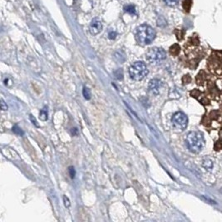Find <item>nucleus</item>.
Segmentation results:
<instances>
[{"instance_id": "f257e3e1", "label": "nucleus", "mask_w": 222, "mask_h": 222, "mask_svg": "<svg viewBox=\"0 0 222 222\" xmlns=\"http://www.w3.org/2000/svg\"><path fill=\"white\" fill-rule=\"evenodd\" d=\"M185 144L190 152L199 153L205 146V139L199 131H191L185 137Z\"/></svg>"}, {"instance_id": "f03ea898", "label": "nucleus", "mask_w": 222, "mask_h": 222, "mask_svg": "<svg viewBox=\"0 0 222 222\" xmlns=\"http://www.w3.org/2000/svg\"><path fill=\"white\" fill-rule=\"evenodd\" d=\"M156 31L147 24H141L137 28L136 39L141 45L151 44L155 39Z\"/></svg>"}, {"instance_id": "7ed1b4c3", "label": "nucleus", "mask_w": 222, "mask_h": 222, "mask_svg": "<svg viewBox=\"0 0 222 222\" xmlns=\"http://www.w3.org/2000/svg\"><path fill=\"white\" fill-rule=\"evenodd\" d=\"M129 74L135 81H141L148 74V69L146 65L141 61L136 62L129 68Z\"/></svg>"}, {"instance_id": "20e7f679", "label": "nucleus", "mask_w": 222, "mask_h": 222, "mask_svg": "<svg viewBox=\"0 0 222 222\" xmlns=\"http://www.w3.org/2000/svg\"><path fill=\"white\" fill-rule=\"evenodd\" d=\"M146 57L151 64H158L166 58V53L162 47H152L148 50Z\"/></svg>"}, {"instance_id": "39448f33", "label": "nucleus", "mask_w": 222, "mask_h": 222, "mask_svg": "<svg viewBox=\"0 0 222 222\" xmlns=\"http://www.w3.org/2000/svg\"><path fill=\"white\" fill-rule=\"evenodd\" d=\"M172 121L173 127L178 131H184L188 125V118L182 111H178L173 115Z\"/></svg>"}, {"instance_id": "423d86ee", "label": "nucleus", "mask_w": 222, "mask_h": 222, "mask_svg": "<svg viewBox=\"0 0 222 222\" xmlns=\"http://www.w3.org/2000/svg\"><path fill=\"white\" fill-rule=\"evenodd\" d=\"M162 87H163V83L161 80L159 79H152L150 82H149V85H148V90L149 92L153 95H158L160 92H161V90H162Z\"/></svg>"}, {"instance_id": "0eeeda50", "label": "nucleus", "mask_w": 222, "mask_h": 222, "mask_svg": "<svg viewBox=\"0 0 222 222\" xmlns=\"http://www.w3.org/2000/svg\"><path fill=\"white\" fill-rule=\"evenodd\" d=\"M101 30H102V24L101 21L98 18H93L89 26V31L92 35H98L101 33Z\"/></svg>"}, {"instance_id": "6e6552de", "label": "nucleus", "mask_w": 222, "mask_h": 222, "mask_svg": "<svg viewBox=\"0 0 222 222\" xmlns=\"http://www.w3.org/2000/svg\"><path fill=\"white\" fill-rule=\"evenodd\" d=\"M202 166L206 171H211L213 167V162L211 159L205 158L202 161Z\"/></svg>"}, {"instance_id": "1a4fd4ad", "label": "nucleus", "mask_w": 222, "mask_h": 222, "mask_svg": "<svg viewBox=\"0 0 222 222\" xmlns=\"http://www.w3.org/2000/svg\"><path fill=\"white\" fill-rule=\"evenodd\" d=\"M124 10L126 13L131 14V15H135L137 14V10H136V8L134 5H131V4H128L126 5L124 7Z\"/></svg>"}, {"instance_id": "9d476101", "label": "nucleus", "mask_w": 222, "mask_h": 222, "mask_svg": "<svg viewBox=\"0 0 222 222\" xmlns=\"http://www.w3.org/2000/svg\"><path fill=\"white\" fill-rule=\"evenodd\" d=\"M181 51V47L178 44H174L172 47H170V53L173 55V56H177Z\"/></svg>"}, {"instance_id": "9b49d317", "label": "nucleus", "mask_w": 222, "mask_h": 222, "mask_svg": "<svg viewBox=\"0 0 222 222\" xmlns=\"http://www.w3.org/2000/svg\"><path fill=\"white\" fill-rule=\"evenodd\" d=\"M48 112H47V108H43L40 111V114H39V117L42 121H46L48 118Z\"/></svg>"}, {"instance_id": "f8f14e48", "label": "nucleus", "mask_w": 222, "mask_h": 222, "mask_svg": "<svg viewBox=\"0 0 222 222\" xmlns=\"http://www.w3.org/2000/svg\"><path fill=\"white\" fill-rule=\"evenodd\" d=\"M180 0H163L164 4L169 7H175L178 4Z\"/></svg>"}, {"instance_id": "ddd939ff", "label": "nucleus", "mask_w": 222, "mask_h": 222, "mask_svg": "<svg viewBox=\"0 0 222 222\" xmlns=\"http://www.w3.org/2000/svg\"><path fill=\"white\" fill-rule=\"evenodd\" d=\"M82 93H83V96H84L85 99H87V100H90V99H91V91H90L89 88L85 87V88H83Z\"/></svg>"}, {"instance_id": "4468645a", "label": "nucleus", "mask_w": 222, "mask_h": 222, "mask_svg": "<svg viewBox=\"0 0 222 222\" xmlns=\"http://www.w3.org/2000/svg\"><path fill=\"white\" fill-rule=\"evenodd\" d=\"M114 75L115 78L118 79V80H121L123 78V72H122V70L121 69H117V71L114 72Z\"/></svg>"}, {"instance_id": "2eb2a0df", "label": "nucleus", "mask_w": 222, "mask_h": 222, "mask_svg": "<svg viewBox=\"0 0 222 222\" xmlns=\"http://www.w3.org/2000/svg\"><path fill=\"white\" fill-rule=\"evenodd\" d=\"M13 131L14 133H16L17 135H19V136H23L24 135V131L21 129L20 127H18V126H14L13 127Z\"/></svg>"}, {"instance_id": "dca6fc26", "label": "nucleus", "mask_w": 222, "mask_h": 222, "mask_svg": "<svg viewBox=\"0 0 222 222\" xmlns=\"http://www.w3.org/2000/svg\"><path fill=\"white\" fill-rule=\"evenodd\" d=\"M191 81V78L190 77V75H185L183 78H182V82L184 84H187V83H190Z\"/></svg>"}, {"instance_id": "f3484780", "label": "nucleus", "mask_w": 222, "mask_h": 222, "mask_svg": "<svg viewBox=\"0 0 222 222\" xmlns=\"http://www.w3.org/2000/svg\"><path fill=\"white\" fill-rule=\"evenodd\" d=\"M190 6H191V0H185L183 3V7L185 8V10L189 11Z\"/></svg>"}, {"instance_id": "a211bd4d", "label": "nucleus", "mask_w": 222, "mask_h": 222, "mask_svg": "<svg viewBox=\"0 0 222 222\" xmlns=\"http://www.w3.org/2000/svg\"><path fill=\"white\" fill-rule=\"evenodd\" d=\"M220 149H222V142L220 141H216L215 146H214V150H215V151H219V150H220Z\"/></svg>"}, {"instance_id": "6ab92c4d", "label": "nucleus", "mask_w": 222, "mask_h": 222, "mask_svg": "<svg viewBox=\"0 0 222 222\" xmlns=\"http://www.w3.org/2000/svg\"><path fill=\"white\" fill-rule=\"evenodd\" d=\"M68 172H69V174H70L71 175V177L72 178H74V176H75V170H74V167H72V166H70L69 167V169H68Z\"/></svg>"}, {"instance_id": "aec40b11", "label": "nucleus", "mask_w": 222, "mask_h": 222, "mask_svg": "<svg viewBox=\"0 0 222 222\" xmlns=\"http://www.w3.org/2000/svg\"><path fill=\"white\" fill-rule=\"evenodd\" d=\"M117 37V33L116 32H110L109 34H108V37L110 38V39H115Z\"/></svg>"}, {"instance_id": "412c9836", "label": "nucleus", "mask_w": 222, "mask_h": 222, "mask_svg": "<svg viewBox=\"0 0 222 222\" xmlns=\"http://www.w3.org/2000/svg\"><path fill=\"white\" fill-rule=\"evenodd\" d=\"M1 109L4 110V111H5V110H7L8 109L7 104H5V101H4L3 99H1Z\"/></svg>"}, {"instance_id": "4be33fe9", "label": "nucleus", "mask_w": 222, "mask_h": 222, "mask_svg": "<svg viewBox=\"0 0 222 222\" xmlns=\"http://www.w3.org/2000/svg\"><path fill=\"white\" fill-rule=\"evenodd\" d=\"M63 201H64V204H65V206L69 207V206H70V202H69V200H68V198L66 197V196H63Z\"/></svg>"}, {"instance_id": "5701e85b", "label": "nucleus", "mask_w": 222, "mask_h": 222, "mask_svg": "<svg viewBox=\"0 0 222 222\" xmlns=\"http://www.w3.org/2000/svg\"><path fill=\"white\" fill-rule=\"evenodd\" d=\"M30 119H31V121H33V123H34V125H36L37 127H38V125H37V121H36V120H35V118H34L32 115H30Z\"/></svg>"}, {"instance_id": "b1692460", "label": "nucleus", "mask_w": 222, "mask_h": 222, "mask_svg": "<svg viewBox=\"0 0 222 222\" xmlns=\"http://www.w3.org/2000/svg\"><path fill=\"white\" fill-rule=\"evenodd\" d=\"M220 191H221V192H222V188H221V190H220Z\"/></svg>"}]
</instances>
